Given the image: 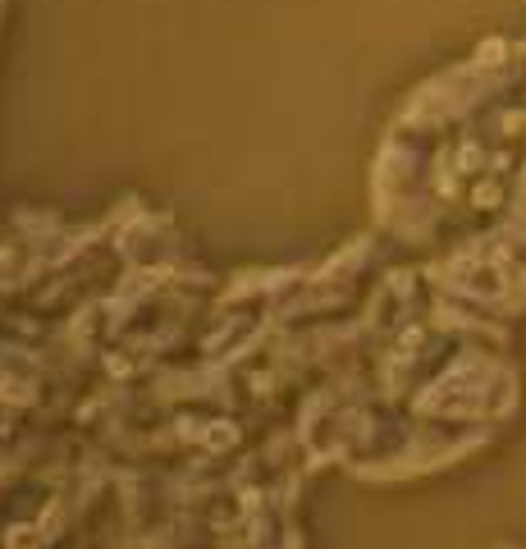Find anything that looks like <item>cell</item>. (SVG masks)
<instances>
[{"mask_svg": "<svg viewBox=\"0 0 526 549\" xmlns=\"http://www.w3.org/2000/svg\"><path fill=\"white\" fill-rule=\"evenodd\" d=\"M476 202H481V206L499 202V188H494V183H481V188H476Z\"/></svg>", "mask_w": 526, "mask_h": 549, "instance_id": "obj_3", "label": "cell"}, {"mask_svg": "<svg viewBox=\"0 0 526 549\" xmlns=\"http://www.w3.org/2000/svg\"><path fill=\"white\" fill-rule=\"evenodd\" d=\"M5 549H37V531L33 527H14L10 540H5Z\"/></svg>", "mask_w": 526, "mask_h": 549, "instance_id": "obj_1", "label": "cell"}, {"mask_svg": "<svg viewBox=\"0 0 526 549\" xmlns=\"http://www.w3.org/2000/svg\"><path fill=\"white\" fill-rule=\"evenodd\" d=\"M206 444H215V449H224V444H233V426H224V421H220L215 430H211L206 435Z\"/></svg>", "mask_w": 526, "mask_h": 549, "instance_id": "obj_2", "label": "cell"}]
</instances>
